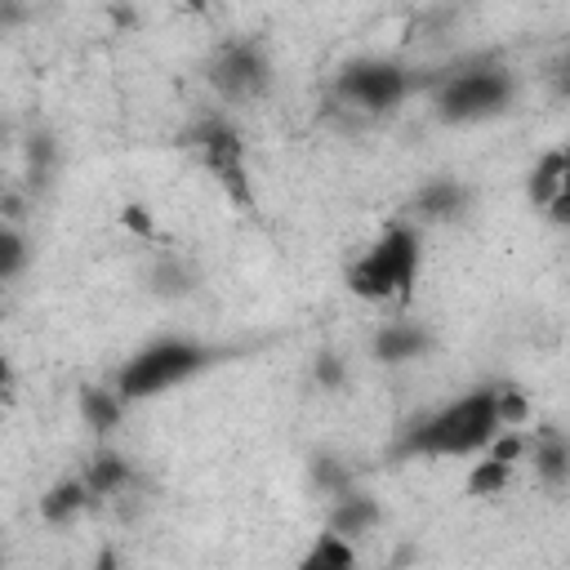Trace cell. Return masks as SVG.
I'll list each match as a JSON object with an SVG mask.
<instances>
[{
	"label": "cell",
	"instance_id": "7402d4cb",
	"mask_svg": "<svg viewBox=\"0 0 570 570\" xmlns=\"http://www.w3.org/2000/svg\"><path fill=\"white\" fill-rule=\"evenodd\" d=\"M485 454L499 459V463H508V468H517V463L530 454V432H499Z\"/></svg>",
	"mask_w": 570,
	"mask_h": 570
},
{
	"label": "cell",
	"instance_id": "5b68a950",
	"mask_svg": "<svg viewBox=\"0 0 570 570\" xmlns=\"http://www.w3.org/2000/svg\"><path fill=\"white\" fill-rule=\"evenodd\" d=\"M183 142L191 147V156L205 165V174L223 187V196L236 209H254V183H249V151L245 138L236 129L232 116L209 111L200 120H191V129L183 134Z\"/></svg>",
	"mask_w": 570,
	"mask_h": 570
},
{
	"label": "cell",
	"instance_id": "d6986e66",
	"mask_svg": "<svg viewBox=\"0 0 570 570\" xmlns=\"http://www.w3.org/2000/svg\"><path fill=\"white\" fill-rule=\"evenodd\" d=\"M31 263V249H27V232L22 227H13V223H4L0 227V281L4 285H13L18 276H22V267Z\"/></svg>",
	"mask_w": 570,
	"mask_h": 570
},
{
	"label": "cell",
	"instance_id": "9a60e30c",
	"mask_svg": "<svg viewBox=\"0 0 570 570\" xmlns=\"http://www.w3.org/2000/svg\"><path fill=\"white\" fill-rule=\"evenodd\" d=\"M566 178H570V151H566V147L543 151V156L530 165V174H525V200L548 214V205L561 196Z\"/></svg>",
	"mask_w": 570,
	"mask_h": 570
},
{
	"label": "cell",
	"instance_id": "8fae6325",
	"mask_svg": "<svg viewBox=\"0 0 570 570\" xmlns=\"http://www.w3.org/2000/svg\"><path fill=\"white\" fill-rule=\"evenodd\" d=\"M125 396L111 387V383H80L76 387V410H80V423L94 432V436H111L116 428H120V419H125Z\"/></svg>",
	"mask_w": 570,
	"mask_h": 570
},
{
	"label": "cell",
	"instance_id": "44dd1931",
	"mask_svg": "<svg viewBox=\"0 0 570 570\" xmlns=\"http://www.w3.org/2000/svg\"><path fill=\"white\" fill-rule=\"evenodd\" d=\"M494 401H499V423H503V432H525V423H530V414H534L530 396H525L517 383H494Z\"/></svg>",
	"mask_w": 570,
	"mask_h": 570
},
{
	"label": "cell",
	"instance_id": "cb8c5ba5",
	"mask_svg": "<svg viewBox=\"0 0 570 570\" xmlns=\"http://www.w3.org/2000/svg\"><path fill=\"white\" fill-rule=\"evenodd\" d=\"M120 227H129V232L142 236V240L156 236V223H151V209H147V205H125V209H120Z\"/></svg>",
	"mask_w": 570,
	"mask_h": 570
},
{
	"label": "cell",
	"instance_id": "ac0fdd59",
	"mask_svg": "<svg viewBox=\"0 0 570 570\" xmlns=\"http://www.w3.org/2000/svg\"><path fill=\"white\" fill-rule=\"evenodd\" d=\"M512 472H517V468H508V463L481 454V459L468 468V476H463V494H468V499H499V490L512 481Z\"/></svg>",
	"mask_w": 570,
	"mask_h": 570
},
{
	"label": "cell",
	"instance_id": "ba28073f",
	"mask_svg": "<svg viewBox=\"0 0 570 570\" xmlns=\"http://www.w3.org/2000/svg\"><path fill=\"white\" fill-rule=\"evenodd\" d=\"M472 209V187L459 178H428L414 191V223H454Z\"/></svg>",
	"mask_w": 570,
	"mask_h": 570
},
{
	"label": "cell",
	"instance_id": "484cf974",
	"mask_svg": "<svg viewBox=\"0 0 570 570\" xmlns=\"http://www.w3.org/2000/svg\"><path fill=\"white\" fill-rule=\"evenodd\" d=\"M548 223H557V227H570V178H566L561 196L548 205Z\"/></svg>",
	"mask_w": 570,
	"mask_h": 570
},
{
	"label": "cell",
	"instance_id": "52a82bcc",
	"mask_svg": "<svg viewBox=\"0 0 570 570\" xmlns=\"http://www.w3.org/2000/svg\"><path fill=\"white\" fill-rule=\"evenodd\" d=\"M205 80L227 107H249V102H263L272 94L276 67H272V53L258 36H236V40H223L214 49V58L205 62Z\"/></svg>",
	"mask_w": 570,
	"mask_h": 570
},
{
	"label": "cell",
	"instance_id": "e0dca14e",
	"mask_svg": "<svg viewBox=\"0 0 570 570\" xmlns=\"http://www.w3.org/2000/svg\"><path fill=\"white\" fill-rule=\"evenodd\" d=\"M147 285H151V294H160V298H187V294L196 289V272H191V263H187V258L165 254L160 263H151Z\"/></svg>",
	"mask_w": 570,
	"mask_h": 570
},
{
	"label": "cell",
	"instance_id": "6da1fadb",
	"mask_svg": "<svg viewBox=\"0 0 570 570\" xmlns=\"http://www.w3.org/2000/svg\"><path fill=\"white\" fill-rule=\"evenodd\" d=\"M499 432L503 423H499L494 383H481L410 419L392 445V459H472V454H485Z\"/></svg>",
	"mask_w": 570,
	"mask_h": 570
},
{
	"label": "cell",
	"instance_id": "2e32d148",
	"mask_svg": "<svg viewBox=\"0 0 570 570\" xmlns=\"http://www.w3.org/2000/svg\"><path fill=\"white\" fill-rule=\"evenodd\" d=\"M298 570H361V557H356V543L334 534V530H321L307 552L298 557Z\"/></svg>",
	"mask_w": 570,
	"mask_h": 570
},
{
	"label": "cell",
	"instance_id": "4316f807",
	"mask_svg": "<svg viewBox=\"0 0 570 570\" xmlns=\"http://www.w3.org/2000/svg\"><path fill=\"white\" fill-rule=\"evenodd\" d=\"M94 570H120V548L116 543H102L94 552Z\"/></svg>",
	"mask_w": 570,
	"mask_h": 570
},
{
	"label": "cell",
	"instance_id": "8992f818",
	"mask_svg": "<svg viewBox=\"0 0 570 570\" xmlns=\"http://www.w3.org/2000/svg\"><path fill=\"white\" fill-rule=\"evenodd\" d=\"M423 80L414 76V67L396 62V58H352L338 67L330 94L338 107L356 111V116H387L396 111Z\"/></svg>",
	"mask_w": 570,
	"mask_h": 570
},
{
	"label": "cell",
	"instance_id": "d4e9b609",
	"mask_svg": "<svg viewBox=\"0 0 570 570\" xmlns=\"http://www.w3.org/2000/svg\"><path fill=\"white\" fill-rule=\"evenodd\" d=\"M548 85H552L561 98H570V49H566L561 58L548 62Z\"/></svg>",
	"mask_w": 570,
	"mask_h": 570
},
{
	"label": "cell",
	"instance_id": "7a4b0ae2",
	"mask_svg": "<svg viewBox=\"0 0 570 570\" xmlns=\"http://www.w3.org/2000/svg\"><path fill=\"white\" fill-rule=\"evenodd\" d=\"M423 272V232L414 218H392L347 267V289L365 303H405Z\"/></svg>",
	"mask_w": 570,
	"mask_h": 570
},
{
	"label": "cell",
	"instance_id": "3957f363",
	"mask_svg": "<svg viewBox=\"0 0 570 570\" xmlns=\"http://www.w3.org/2000/svg\"><path fill=\"white\" fill-rule=\"evenodd\" d=\"M517 102V76L494 58H468L432 76V107L445 125L494 120Z\"/></svg>",
	"mask_w": 570,
	"mask_h": 570
},
{
	"label": "cell",
	"instance_id": "5bb4252c",
	"mask_svg": "<svg viewBox=\"0 0 570 570\" xmlns=\"http://www.w3.org/2000/svg\"><path fill=\"white\" fill-rule=\"evenodd\" d=\"M525 459L534 463V476H539L548 490L570 485V436H566V432H557V428L534 432V436H530V454H525Z\"/></svg>",
	"mask_w": 570,
	"mask_h": 570
},
{
	"label": "cell",
	"instance_id": "4fadbf2b",
	"mask_svg": "<svg viewBox=\"0 0 570 570\" xmlns=\"http://www.w3.org/2000/svg\"><path fill=\"white\" fill-rule=\"evenodd\" d=\"M85 508H94V494H89V485H85L80 472H76V476H58V481L36 499V512H40L45 525H71Z\"/></svg>",
	"mask_w": 570,
	"mask_h": 570
},
{
	"label": "cell",
	"instance_id": "277c9868",
	"mask_svg": "<svg viewBox=\"0 0 570 570\" xmlns=\"http://www.w3.org/2000/svg\"><path fill=\"white\" fill-rule=\"evenodd\" d=\"M223 356V347L214 343H200V338H156L147 347H138L111 379V387L134 405V401H151L178 383H191L196 374H205L214 361Z\"/></svg>",
	"mask_w": 570,
	"mask_h": 570
},
{
	"label": "cell",
	"instance_id": "603a6c76",
	"mask_svg": "<svg viewBox=\"0 0 570 570\" xmlns=\"http://www.w3.org/2000/svg\"><path fill=\"white\" fill-rule=\"evenodd\" d=\"M312 374H316V383H321L325 392H338V387H343V361H338L334 352H321L316 365H312Z\"/></svg>",
	"mask_w": 570,
	"mask_h": 570
},
{
	"label": "cell",
	"instance_id": "30bf717a",
	"mask_svg": "<svg viewBox=\"0 0 570 570\" xmlns=\"http://www.w3.org/2000/svg\"><path fill=\"white\" fill-rule=\"evenodd\" d=\"M85 485H89V494H94V503H102V499H120L134 481H138V472H134V463L120 454V450H111V445H98L94 454H89V463H85Z\"/></svg>",
	"mask_w": 570,
	"mask_h": 570
},
{
	"label": "cell",
	"instance_id": "7c38bea8",
	"mask_svg": "<svg viewBox=\"0 0 570 570\" xmlns=\"http://www.w3.org/2000/svg\"><path fill=\"white\" fill-rule=\"evenodd\" d=\"M379 525H383V503L374 494H365V490H352V494H343V499L330 503L325 530H334V534H343L352 543L365 539V534H374Z\"/></svg>",
	"mask_w": 570,
	"mask_h": 570
},
{
	"label": "cell",
	"instance_id": "ffe728a7",
	"mask_svg": "<svg viewBox=\"0 0 570 570\" xmlns=\"http://www.w3.org/2000/svg\"><path fill=\"white\" fill-rule=\"evenodd\" d=\"M312 481L321 485V494H325L330 503L356 490L352 468H347V463H338V459H330V454H316V459H312Z\"/></svg>",
	"mask_w": 570,
	"mask_h": 570
},
{
	"label": "cell",
	"instance_id": "9c48e42d",
	"mask_svg": "<svg viewBox=\"0 0 570 570\" xmlns=\"http://www.w3.org/2000/svg\"><path fill=\"white\" fill-rule=\"evenodd\" d=\"M370 352H374V361H383V365H405V361H419V356L432 352V334H428V325H419V321H387V325L374 330Z\"/></svg>",
	"mask_w": 570,
	"mask_h": 570
}]
</instances>
